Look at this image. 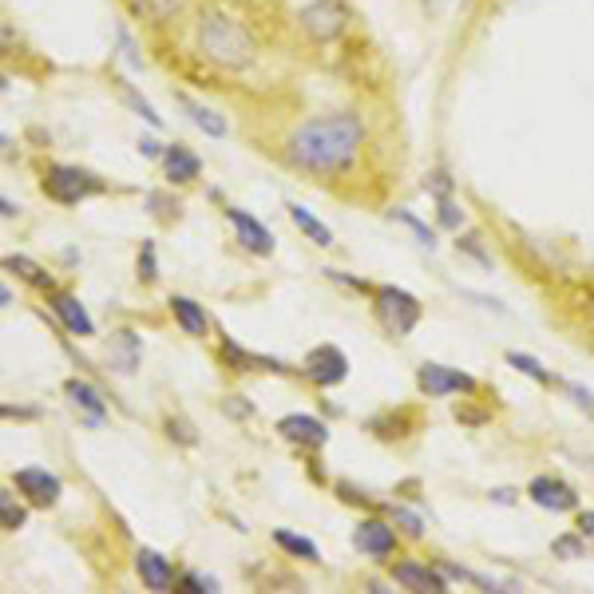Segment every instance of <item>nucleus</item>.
Returning a JSON list of instances; mask_svg holds the SVG:
<instances>
[{
	"label": "nucleus",
	"mask_w": 594,
	"mask_h": 594,
	"mask_svg": "<svg viewBox=\"0 0 594 594\" xmlns=\"http://www.w3.org/2000/svg\"><path fill=\"white\" fill-rule=\"evenodd\" d=\"M385 511H389L393 527L400 531V539H424V519H420L412 507H404V503H389Z\"/></svg>",
	"instance_id": "nucleus-29"
},
{
	"label": "nucleus",
	"mask_w": 594,
	"mask_h": 594,
	"mask_svg": "<svg viewBox=\"0 0 594 594\" xmlns=\"http://www.w3.org/2000/svg\"><path fill=\"white\" fill-rule=\"evenodd\" d=\"M349 8H345V0H309L301 12H297V24H301V32L309 36V40H317V44H333V40H341L345 36V28H349Z\"/></svg>",
	"instance_id": "nucleus-5"
},
{
	"label": "nucleus",
	"mask_w": 594,
	"mask_h": 594,
	"mask_svg": "<svg viewBox=\"0 0 594 594\" xmlns=\"http://www.w3.org/2000/svg\"><path fill=\"white\" fill-rule=\"evenodd\" d=\"M135 270H139V282H143V286H155V282H159V258H155V242H151V238H143Z\"/></svg>",
	"instance_id": "nucleus-33"
},
{
	"label": "nucleus",
	"mask_w": 594,
	"mask_h": 594,
	"mask_svg": "<svg viewBox=\"0 0 594 594\" xmlns=\"http://www.w3.org/2000/svg\"><path fill=\"white\" fill-rule=\"evenodd\" d=\"M551 555L555 559H567V563H575V559H587V535L575 527V531H567V535H559L555 543H551Z\"/></svg>",
	"instance_id": "nucleus-30"
},
{
	"label": "nucleus",
	"mask_w": 594,
	"mask_h": 594,
	"mask_svg": "<svg viewBox=\"0 0 594 594\" xmlns=\"http://www.w3.org/2000/svg\"><path fill=\"white\" fill-rule=\"evenodd\" d=\"M139 16H147L151 24H171L187 12V0H131Z\"/></svg>",
	"instance_id": "nucleus-26"
},
{
	"label": "nucleus",
	"mask_w": 594,
	"mask_h": 594,
	"mask_svg": "<svg viewBox=\"0 0 594 594\" xmlns=\"http://www.w3.org/2000/svg\"><path fill=\"white\" fill-rule=\"evenodd\" d=\"M40 187H44V195L52 198V202H60V206H80V202H88V198L107 191V183L99 175L76 167V163H48Z\"/></svg>",
	"instance_id": "nucleus-4"
},
{
	"label": "nucleus",
	"mask_w": 594,
	"mask_h": 594,
	"mask_svg": "<svg viewBox=\"0 0 594 594\" xmlns=\"http://www.w3.org/2000/svg\"><path fill=\"white\" fill-rule=\"evenodd\" d=\"M163 151H167V147H159L155 139H139V155H147V159H163Z\"/></svg>",
	"instance_id": "nucleus-43"
},
{
	"label": "nucleus",
	"mask_w": 594,
	"mask_h": 594,
	"mask_svg": "<svg viewBox=\"0 0 594 594\" xmlns=\"http://www.w3.org/2000/svg\"><path fill=\"white\" fill-rule=\"evenodd\" d=\"M12 488L24 495L32 507H40V511L56 507V503H60V495H64L60 476H56V472H48V468H16V472H12Z\"/></svg>",
	"instance_id": "nucleus-11"
},
{
	"label": "nucleus",
	"mask_w": 594,
	"mask_h": 594,
	"mask_svg": "<svg viewBox=\"0 0 594 594\" xmlns=\"http://www.w3.org/2000/svg\"><path fill=\"white\" fill-rule=\"evenodd\" d=\"M353 547L373 559V563H389L400 547V531L393 527V519H377V515H365L357 527H353Z\"/></svg>",
	"instance_id": "nucleus-8"
},
{
	"label": "nucleus",
	"mask_w": 594,
	"mask_h": 594,
	"mask_svg": "<svg viewBox=\"0 0 594 594\" xmlns=\"http://www.w3.org/2000/svg\"><path fill=\"white\" fill-rule=\"evenodd\" d=\"M48 309L56 313V321H60L72 337H96L92 313L84 309V301L72 294V290H52V294H48Z\"/></svg>",
	"instance_id": "nucleus-14"
},
{
	"label": "nucleus",
	"mask_w": 594,
	"mask_h": 594,
	"mask_svg": "<svg viewBox=\"0 0 594 594\" xmlns=\"http://www.w3.org/2000/svg\"><path fill=\"white\" fill-rule=\"evenodd\" d=\"M587 317H591V321H594V297H591V301H587Z\"/></svg>",
	"instance_id": "nucleus-48"
},
{
	"label": "nucleus",
	"mask_w": 594,
	"mask_h": 594,
	"mask_svg": "<svg viewBox=\"0 0 594 594\" xmlns=\"http://www.w3.org/2000/svg\"><path fill=\"white\" fill-rule=\"evenodd\" d=\"M488 495H492L495 503H515V492H511V488H492Z\"/></svg>",
	"instance_id": "nucleus-44"
},
{
	"label": "nucleus",
	"mask_w": 594,
	"mask_h": 594,
	"mask_svg": "<svg viewBox=\"0 0 594 594\" xmlns=\"http://www.w3.org/2000/svg\"><path fill=\"white\" fill-rule=\"evenodd\" d=\"M175 591H183V594H206V591H218V583H214V579H206V575H198V571H187V575H179Z\"/></svg>",
	"instance_id": "nucleus-35"
},
{
	"label": "nucleus",
	"mask_w": 594,
	"mask_h": 594,
	"mask_svg": "<svg viewBox=\"0 0 594 594\" xmlns=\"http://www.w3.org/2000/svg\"><path fill=\"white\" fill-rule=\"evenodd\" d=\"M575 527L587 535V543H594V507L591 511H587V507H579V511H575Z\"/></svg>",
	"instance_id": "nucleus-41"
},
{
	"label": "nucleus",
	"mask_w": 594,
	"mask_h": 594,
	"mask_svg": "<svg viewBox=\"0 0 594 594\" xmlns=\"http://www.w3.org/2000/svg\"><path fill=\"white\" fill-rule=\"evenodd\" d=\"M163 432H167V440H175V444H183V448H195L198 444L195 424L183 420V416H167V420H163Z\"/></svg>",
	"instance_id": "nucleus-34"
},
{
	"label": "nucleus",
	"mask_w": 594,
	"mask_h": 594,
	"mask_svg": "<svg viewBox=\"0 0 594 594\" xmlns=\"http://www.w3.org/2000/svg\"><path fill=\"white\" fill-rule=\"evenodd\" d=\"M436 226L448 230V234H460L468 226V210L456 202V198H436Z\"/></svg>",
	"instance_id": "nucleus-28"
},
{
	"label": "nucleus",
	"mask_w": 594,
	"mask_h": 594,
	"mask_svg": "<svg viewBox=\"0 0 594 594\" xmlns=\"http://www.w3.org/2000/svg\"><path fill=\"white\" fill-rule=\"evenodd\" d=\"M424 191H428L432 198H448L452 191H456V183H452V175H448V171H428Z\"/></svg>",
	"instance_id": "nucleus-37"
},
{
	"label": "nucleus",
	"mask_w": 594,
	"mask_h": 594,
	"mask_svg": "<svg viewBox=\"0 0 594 594\" xmlns=\"http://www.w3.org/2000/svg\"><path fill=\"white\" fill-rule=\"evenodd\" d=\"M278 436L294 448H305V452H317L329 444V428L321 416H309V412H290L278 420Z\"/></svg>",
	"instance_id": "nucleus-13"
},
{
	"label": "nucleus",
	"mask_w": 594,
	"mask_h": 594,
	"mask_svg": "<svg viewBox=\"0 0 594 594\" xmlns=\"http://www.w3.org/2000/svg\"><path fill=\"white\" fill-rule=\"evenodd\" d=\"M4 270L16 274L20 282H28V286L40 290V294H52V290H56V278H52L40 262H32L28 254H8V258H4Z\"/></svg>",
	"instance_id": "nucleus-22"
},
{
	"label": "nucleus",
	"mask_w": 594,
	"mask_h": 594,
	"mask_svg": "<svg viewBox=\"0 0 594 594\" xmlns=\"http://www.w3.org/2000/svg\"><path fill=\"white\" fill-rule=\"evenodd\" d=\"M286 210H290V222H294L297 230L317 246V250H329L333 246V230L309 210V206H301V202H286Z\"/></svg>",
	"instance_id": "nucleus-23"
},
{
	"label": "nucleus",
	"mask_w": 594,
	"mask_h": 594,
	"mask_svg": "<svg viewBox=\"0 0 594 594\" xmlns=\"http://www.w3.org/2000/svg\"><path fill=\"white\" fill-rule=\"evenodd\" d=\"M0 206H4V210H0V214H4V218H16V214H20V206H16V202H12V198H4V202H0Z\"/></svg>",
	"instance_id": "nucleus-46"
},
{
	"label": "nucleus",
	"mask_w": 594,
	"mask_h": 594,
	"mask_svg": "<svg viewBox=\"0 0 594 594\" xmlns=\"http://www.w3.org/2000/svg\"><path fill=\"white\" fill-rule=\"evenodd\" d=\"M222 408H226V416H234V420H250L254 416V404L246 400V396H222Z\"/></svg>",
	"instance_id": "nucleus-38"
},
{
	"label": "nucleus",
	"mask_w": 594,
	"mask_h": 594,
	"mask_svg": "<svg viewBox=\"0 0 594 594\" xmlns=\"http://www.w3.org/2000/svg\"><path fill=\"white\" fill-rule=\"evenodd\" d=\"M195 48L198 56L222 72H246L258 60L254 32L226 8H202L195 20Z\"/></svg>",
	"instance_id": "nucleus-2"
},
{
	"label": "nucleus",
	"mask_w": 594,
	"mask_h": 594,
	"mask_svg": "<svg viewBox=\"0 0 594 594\" xmlns=\"http://www.w3.org/2000/svg\"><path fill=\"white\" fill-rule=\"evenodd\" d=\"M167 309H171L175 325H179L187 337H198V341H206V337H210V313H206V305H198L195 297L171 294Z\"/></svg>",
	"instance_id": "nucleus-20"
},
{
	"label": "nucleus",
	"mask_w": 594,
	"mask_h": 594,
	"mask_svg": "<svg viewBox=\"0 0 594 594\" xmlns=\"http://www.w3.org/2000/svg\"><path fill=\"white\" fill-rule=\"evenodd\" d=\"M456 246H460L464 254H472V258H476V262H480L484 270H492V254H488V250L480 246V234H464V238L456 234Z\"/></svg>",
	"instance_id": "nucleus-36"
},
{
	"label": "nucleus",
	"mask_w": 594,
	"mask_h": 594,
	"mask_svg": "<svg viewBox=\"0 0 594 594\" xmlns=\"http://www.w3.org/2000/svg\"><path fill=\"white\" fill-rule=\"evenodd\" d=\"M179 107L191 115V123H195L198 131L206 135V139H226V131H230V123H226V115H218L214 107H206V103H198V99H191L187 92H179Z\"/></svg>",
	"instance_id": "nucleus-21"
},
{
	"label": "nucleus",
	"mask_w": 594,
	"mask_h": 594,
	"mask_svg": "<svg viewBox=\"0 0 594 594\" xmlns=\"http://www.w3.org/2000/svg\"><path fill=\"white\" fill-rule=\"evenodd\" d=\"M393 583L400 591H428V594H444L448 591V575L440 563H424V559H396L389 567Z\"/></svg>",
	"instance_id": "nucleus-9"
},
{
	"label": "nucleus",
	"mask_w": 594,
	"mask_h": 594,
	"mask_svg": "<svg viewBox=\"0 0 594 594\" xmlns=\"http://www.w3.org/2000/svg\"><path fill=\"white\" fill-rule=\"evenodd\" d=\"M527 499L543 511H555V515H567V511H579V492L563 480V476H535L527 484Z\"/></svg>",
	"instance_id": "nucleus-12"
},
{
	"label": "nucleus",
	"mask_w": 594,
	"mask_h": 594,
	"mask_svg": "<svg viewBox=\"0 0 594 594\" xmlns=\"http://www.w3.org/2000/svg\"><path fill=\"white\" fill-rule=\"evenodd\" d=\"M143 361V341L131 329H115L107 341V369H115L119 377H131Z\"/></svg>",
	"instance_id": "nucleus-18"
},
{
	"label": "nucleus",
	"mask_w": 594,
	"mask_h": 594,
	"mask_svg": "<svg viewBox=\"0 0 594 594\" xmlns=\"http://www.w3.org/2000/svg\"><path fill=\"white\" fill-rule=\"evenodd\" d=\"M389 218L393 222H400V226H408L416 238H420V246H428V250H436V230L428 226V222H420L412 210H404V206H396V210H389Z\"/></svg>",
	"instance_id": "nucleus-31"
},
{
	"label": "nucleus",
	"mask_w": 594,
	"mask_h": 594,
	"mask_svg": "<svg viewBox=\"0 0 594 594\" xmlns=\"http://www.w3.org/2000/svg\"><path fill=\"white\" fill-rule=\"evenodd\" d=\"M365 147V123L357 111H325L313 119H301L286 135V163L294 171L333 179L345 175Z\"/></svg>",
	"instance_id": "nucleus-1"
},
{
	"label": "nucleus",
	"mask_w": 594,
	"mask_h": 594,
	"mask_svg": "<svg viewBox=\"0 0 594 594\" xmlns=\"http://www.w3.org/2000/svg\"><path fill=\"white\" fill-rule=\"evenodd\" d=\"M559 389L571 396L579 408H587V412L594 416V393H591V389H583V385H575V381H559Z\"/></svg>",
	"instance_id": "nucleus-39"
},
{
	"label": "nucleus",
	"mask_w": 594,
	"mask_h": 594,
	"mask_svg": "<svg viewBox=\"0 0 594 594\" xmlns=\"http://www.w3.org/2000/svg\"><path fill=\"white\" fill-rule=\"evenodd\" d=\"M28 499L24 495H12V488H4L0 492V527L4 531H20L24 523H28Z\"/></svg>",
	"instance_id": "nucleus-27"
},
{
	"label": "nucleus",
	"mask_w": 594,
	"mask_h": 594,
	"mask_svg": "<svg viewBox=\"0 0 594 594\" xmlns=\"http://www.w3.org/2000/svg\"><path fill=\"white\" fill-rule=\"evenodd\" d=\"M135 575H139V583L147 591H175V583H179L171 559L159 555V551H151V547H139L135 551Z\"/></svg>",
	"instance_id": "nucleus-16"
},
{
	"label": "nucleus",
	"mask_w": 594,
	"mask_h": 594,
	"mask_svg": "<svg viewBox=\"0 0 594 594\" xmlns=\"http://www.w3.org/2000/svg\"><path fill=\"white\" fill-rule=\"evenodd\" d=\"M416 389L428 396V400H444V396H472L480 389V381L464 369H452V365H440V361H424L416 369Z\"/></svg>",
	"instance_id": "nucleus-7"
},
{
	"label": "nucleus",
	"mask_w": 594,
	"mask_h": 594,
	"mask_svg": "<svg viewBox=\"0 0 594 594\" xmlns=\"http://www.w3.org/2000/svg\"><path fill=\"white\" fill-rule=\"evenodd\" d=\"M0 305H4V309L12 305V286H0Z\"/></svg>",
	"instance_id": "nucleus-47"
},
{
	"label": "nucleus",
	"mask_w": 594,
	"mask_h": 594,
	"mask_svg": "<svg viewBox=\"0 0 594 594\" xmlns=\"http://www.w3.org/2000/svg\"><path fill=\"white\" fill-rule=\"evenodd\" d=\"M369 305H373L377 325H381L389 337H396V341L408 337V333L420 325V317H424L420 297L408 294V290H400V286H373Z\"/></svg>",
	"instance_id": "nucleus-3"
},
{
	"label": "nucleus",
	"mask_w": 594,
	"mask_h": 594,
	"mask_svg": "<svg viewBox=\"0 0 594 594\" xmlns=\"http://www.w3.org/2000/svg\"><path fill=\"white\" fill-rule=\"evenodd\" d=\"M424 4H432V8H440V0H424Z\"/></svg>",
	"instance_id": "nucleus-49"
},
{
	"label": "nucleus",
	"mask_w": 594,
	"mask_h": 594,
	"mask_svg": "<svg viewBox=\"0 0 594 594\" xmlns=\"http://www.w3.org/2000/svg\"><path fill=\"white\" fill-rule=\"evenodd\" d=\"M503 361H507L515 373H523V377H531L535 385H543V389H555V385H559V377H555V373H551L543 361H535L531 353H519V349H511Z\"/></svg>",
	"instance_id": "nucleus-24"
},
{
	"label": "nucleus",
	"mask_w": 594,
	"mask_h": 594,
	"mask_svg": "<svg viewBox=\"0 0 594 594\" xmlns=\"http://www.w3.org/2000/svg\"><path fill=\"white\" fill-rule=\"evenodd\" d=\"M4 416H20V420H32L36 412H32V408H12V404H4Z\"/></svg>",
	"instance_id": "nucleus-45"
},
{
	"label": "nucleus",
	"mask_w": 594,
	"mask_h": 594,
	"mask_svg": "<svg viewBox=\"0 0 594 594\" xmlns=\"http://www.w3.org/2000/svg\"><path fill=\"white\" fill-rule=\"evenodd\" d=\"M163 171H167V183L171 187H191V183H198V175H202V159H198L187 143H171L163 151Z\"/></svg>",
	"instance_id": "nucleus-19"
},
{
	"label": "nucleus",
	"mask_w": 594,
	"mask_h": 594,
	"mask_svg": "<svg viewBox=\"0 0 594 594\" xmlns=\"http://www.w3.org/2000/svg\"><path fill=\"white\" fill-rule=\"evenodd\" d=\"M301 377H305L313 389H337V385H345V377H349V357H345V349H337L333 341L313 345V349L301 357Z\"/></svg>",
	"instance_id": "nucleus-6"
},
{
	"label": "nucleus",
	"mask_w": 594,
	"mask_h": 594,
	"mask_svg": "<svg viewBox=\"0 0 594 594\" xmlns=\"http://www.w3.org/2000/svg\"><path fill=\"white\" fill-rule=\"evenodd\" d=\"M115 84H119V96H123V99H127V103H131V107H135V111H139V119H147V123H151L155 131L163 127V115H159V111H155V107H151L147 99L139 96V92H135V88H131L127 80H115Z\"/></svg>",
	"instance_id": "nucleus-32"
},
{
	"label": "nucleus",
	"mask_w": 594,
	"mask_h": 594,
	"mask_svg": "<svg viewBox=\"0 0 594 594\" xmlns=\"http://www.w3.org/2000/svg\"><path fill=\"white\" fill-rule=\"evenodd\" d=\"M456 420H464V424H488L492 416H488V412H472V408H464V404H456Z\"/></svg>",
	"instance_id": "nucleus-42"
},
{
	"label": "nucleus",
	"mask_w": 594,
	"mask_h": 594,
	"mask_svg": "<svg viewBox=\"0 0 594 594\" xmlns=\"http://www.w3.org/2000/svg\"><path fill=\"white\" fill-rule=\"evenodd\" d=\"M222 214H226V222H230V230H234V238H238V246H242L246 254H254V258H270V254L278 250V238H274L250 210H242V206H226Z\"/></svg>",
	"instance_id": "nucleus-10"
},
{
	"label": "nucleus",
	"mask_w": 594,
	"mask_h": 594,
	"mask_svg": "<svg viewBox=\"0 0 594 594\" xmlns=\"http://www.w3.org/2000/svg\"><path fill=\"white\" fill-rule=\"evenodd\" d=\"M147 206H151V214H155V218H163V222H171V214H167V210H179V202H171L167 195H147Z\"/></svg>",
	"instance_id": "nucleus-40"
},
{
	"label": "nucleus",
	"mask_w": 594,
	"mask_h": 594,
	"mask_svg": "<svg viewBox=\"0 0 594 594\" xmlns=\"http://www.w3.org/2000/svg\"><path fill=\"white\" fill-rule=\"evenodd\" d=\"M64 396L72 400V408H76L92 428H99V424L107 420V400H103V393H99L92 381H84V377H68V381H64Z\"/></svg>",
	"instance_id": "nucleus-17"
},
{
	"label": "nucleus",
	"mask_w": 594,
	"mask_h": 594,
	"mask_svg": "<svg viewBox=\"0 0 594 594\" xmlns=\"http://www.w3.org/2000/svg\"><path fill=\"white\" fill-rule=\"evenodd\" d=\"M274 543L290 555V559H305V563H321V547L313 543V539H305V535H297L290 527H278L274 531Z\"/></svg>",
	"instance_id": "nucleus-25"
},
{
	"label": "nucleus",
	"mask_w": 594,
	"mask_h": 594,
	"mask_svg": "<svg viewBox=\"0 0 594 594\" xmlns=\"http://www.w3.org/2000/svg\"><path fill=\"white\" fill-rule=\"evenodd\" d=\"M218 361H222L230 373H290L282 361L262 357V353H250V349H242L234 337H222V345H218Z\"/></svg>",
	"instance_id": "nucleus-15"
}]
</instances>
